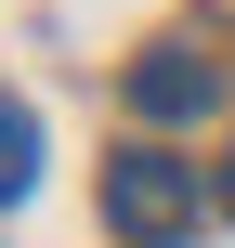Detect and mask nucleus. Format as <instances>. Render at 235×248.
Here are the masks:
<instances>
[{"label":"nucleus","mask_w":235,"mask_h":248,"mask_svg":"<svg viewBox=\"0 0 235 248\" xmlns=\"http://www.w3.org/2000/svg\"><path fill=\"white\" fill-rule=\"evenodd\" d=\"M26 183H39V118H26L13 92H0V209H13Z\"/></svg>","instance_id":"3"},{"label":"nucleus","mask_w":235,"mask_h":248,"mask_svg":"<svg viewBox=\"0 0 235 248\" xmlns=\"http://www.w3.org/2000/svg\"><path fill=\"white\" fill-rule=\"evenodd\" d=\"M235 78L222 52H196V39H157V52H131V118H157V131H183V118H209Z\"/></svg>","instance_id":"2"},{"label":"nucleus","mask_w":235,"mask_h":248,"mask_svg":"<svg viewBox=\"0 0 235 248\" xmlns=\"http://www.w3.org/2000/svg\"><path fill=\"white\" fill-rule=\"evenodd\" d=\"M196 209H209L196 157H170V144H118V157H105V222H118L131 248H183Z\"/></svg>","instance_id":"1"},{"label":"nucleus","mask_w":235,"mask_h":248,"mask_svg":"<svg viewBox=\"0 0 235 248\" xmlns=\"http://www.w3.org/2000/svg\"><path fill=\"white\" fill-rule=\"evenodd\" d=\"M209 196H222V222H235V157H222V183H209Z\"/></svg>","instance_id":"4"}]
</instances>
